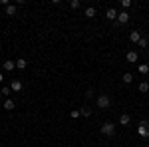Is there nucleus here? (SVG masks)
Listing matches in <instances>:
<instances>
[{
  "mask_svg": "<svg viewBox=\"0 0 149 147\" xmlns=\"http://www.w3.org/2000/svg\"><path fill=\"white\" fill-rule=\"evenodd\" d=\"M2 66H4V70H6V72H12V70L16 68V62H12V60H6Z\"/></svg>",
  "mask_w": 149,
  "mask_h": 147,
  "instance_id": "nucleus-10",
  "label": "nucleus"
},
{
  "mask_svg": "<svg viewBox=\"0 0 149 147\" xmlns=\"http://www.w3.org/2000/svg\"><path fill=\"white\" fill-rule=\"evenodd\" d=\"M100 131H102V135L111 137V135L115 133V123H111V121H105V123L100 127Z\"/></svg>",
  "mask_w": 149,
  "mask_h": 147,
  "instance_id": "nucleus-1",
  "label": "nucleus"
},
{
  "mask_svg": "<svg viewBox=\"0 0 149 147\" xmlns=\"http://www.w3.org/2000/svg\"><path fill=\"white\" fill-rule=\"evenodd\" d=\"M10 88H12V91H22V82L20 79H12Z\"/></svg>",
  "mask_w": 149,
  "mask_h": 147,
  "instance_id": "nucleus-9",
  "label": "nucleus"
},
{
  "mask_svg": "<svg viewBox=\"0 0 149 147\" xmlns=\"http://www.w3.org/2000/svg\"><path fill=\"white\" fill-rule=\"evenodd\" d=\"M26 66H28V62H26L24 58H20V60H16V68H18V70H26Z\"/></svg>",
  "mask_w": 149,
  "mask_h": 147,
  "instance_id": "nucleus-13",
  "label": "nucleus"
},
{
  "mask_svg": "<svg viewBox=\"0 0 149 147\" xmlns=\"http://www.w3.org/2000/svg\"><path fill=\"white\" fill-rule=\"evenodd\" d=\"M147 147H149V145H147Z\"/></svg>",
  "mask_w": 149,
  "mask_h": 147,
  "instance_id": "nucleus-25",
  "label": "nucleus"
},
{
  "mask_svg": "<svg viewBox=\"0 0 149 147\" xmlns=\"http://www.w3.org/2000/svg\"><path fill=\"white\" fill-rule=\"evenodd\" d=\"M80 115H81V113H80V109H76V111H70V117H72V119H78Z\"/></svg>",
  "mask_w": 149,
  "mask_h": 147,
  "instance_id": "nucleus-23",
  "label": "nucleus"
},
{
  "mask_svg": "<svg viewBox=\"0 0 149 147\" xmlns=\"http://www.w3.org/2000/svg\"><path fill=\"white\" fill-rule=\"evenodd\" d=\"M129 40H131L133 44H139V40H141V32H137V30L129 32Z\"/></svg>",
  "mask_w": 149,
  "mask_h": 147,
  "instance_id": "nucleus-5",
  "label": "nucleus"
},
{
  "mask_svg": "<svg viewBox=\"0 0 149 147\" xmlns=\"http://www.w3.org/2000/svg\"><path fill=\"white\" fill-rule=\"evenodd\" d=\"M123 84H131V82H133V76H131V74H129V72H125V74H123Z\"/></svg>",
  "mask_w": 149,
  "mask_h": 147,
  "instance_id": "nucleus-16",
  "label": "nucleus"
},
{
  "mask_svg": "<svg viewBox=\"0 0 149 147\" xmlns=\"http://www.w3.org/2000/svg\"><path fill=\"white\" fill-rule=\"evenodd\" d=\"M93 16H95V8L93 6H88L86 8V18H93Z\"/></svg>",
  "mask_w": 149,
  "mask_h": 147,
  "instance_id": "nucleus-15",
  "label": "nucleus"
},
{
  "mask_svg": "<svg viewBox=\"0 0 149 147\" xmlns=\"http://www.w3.org/2000/svg\"><path fill=\"white\" fill-rule=\"evenodd\" d=\"M129 12L127 10H121V12H117V24H127L129 22Z\"/></svg>",
  "mask_w": 149,
  "mask_h": 147,
  "instance_id": "nucleus-4",
  "label": "nucleus"
},
{
  "mask_svg": "<svg viewBox=\"0 0 149 147\" xmlns=\"http://www.w3.org/2000/svg\"><path fill=\"white\" fill-rule=\"evenodd\" d=\"M139 48H147V46H149V40H147V38H143V36H141V40H139Z\"/></svg>",
  "mask_w": 149,
  "mask_h": 147,
  "instance_id": "nucleus-18",
  "label": "nucleus"
},
{
  "mask_svg": "<svg viewBox=\"0 0 149 147\" xmlns=\"http://www.w3.org/2000/svg\"><path fill=\"white\" fill-rule=\"evenodd\" d=\"M80 113L84 115V117H90V115H92V109H90V107H81Z\"/></svg>",
  "mask_w": 149,
  "mask_h": 147,
  "instance_id": "nucleus-17",
  "label": "nucleus"
},
{
  "mask_svg": "<svg viewBox=\"0 0 149 147\" xmlns=\"http://www.w3.org/2000/svg\"><path fill=\"white\" fill-rule=\"evenodd\" d=\"M4 10H6V16H16V6L14 4H8Z\"/></svg>",
  "mask_w": 149,
  "mask_h": 147,
  "instance_id": "nucleus-12",
  "label": "nucleus"
},
{
  "mask_svg": "<svg viewBox=\"0 0 149 147\" xmlns=\"http://www.w3.org/2000/svg\"><path fill=\"white\" fill-rule=\"evenodd\" d=\"M2 82H4V76H2V72H0V84H2Z\"/></svg>",
  "mask_w": 149,
  "mask_h": 147,
  "instance_id": "nucleus-24",
  "label": "nucleus"
},
{
  "mask_svg": "<svg viewBox=\"0 0 149 147\" xmlns=\"http://www.w3.org/2000/svg\"><path fill=\"white\" fill-rule=\"evenodd\" d=\"M109 105H111V100H109V95L102 93V95L97 98V107H102V109H107Z\"/></svg>",
  "mask_w": 149,
  "mask_h": 147,
  "instance_id": "nucleus-2",
  "label": "nucleus"
},
{
  "mask_svg": "<svg viewBox=\"0 0 149 147\" xmlns=\"http://www.w3.org/2000/svg\"><path fill=\"white\" fill-rule=\"evenodd\" d=\"M139 74H149V64H141L139 66Z\"/></svg>",
  "mask_w": 149,
  "mask_h": 147,
  "instance_id": "nucleus-19",
  "label": "nucleus"
},
{
  "mask_svg": "<svg viewBox=\"0 0 149 147\" xmlns=\"http://www.w3.org/2000/svg\"><path fill=\"white\" fill-rule=\"evenodd\" d=\"M127 62H129V64H135V62H137V52H135V50H131V52H127Z\"/></svg>",
  "mask_w": 149,
  "mask_h": 147,
  "instance_id": "nucleus-6",
  "label": "nucleus"
},
{
  "mask_svg": "<svg viewBox=\"0 0 149 147\" xmlns=\"http://www.w3.org/2000/svg\"><path fill=\"white\" fill-rule=\"evenodd\" d=\"M14 107H16V103H14V100H10V98H6V100H4V109H6V111H12Z\"/></svg>",
  "mask_w": 149,
  "mask_h": 147,
  "instance_id": "nucleus-8",
  "label": "nucleus"
},
{
  "mask_svg": "<svg viewBox=\"0 0 149 147\" xmlns=\"http://www.w3.org/2000/svg\"><path fill=\"white\" fill-rule=\"evenodd\" d=\"M121 6H123V10L131 8V0H121Z\"/></svg>",
  "mask_w": 149,
  "mask_h": 147,
  "instance_id": "nucleus-22",
  "label": "nucleus"
},
{
  "mask_svg": "<svg viewBox=\"0 0 149 147\" xmlns=\"http://www.w3.org/2000/svg\"><path fill=\"white\" fill-rule=\"evenodd\" d=\"M105 18H107V20H117V10H115V8H107Z\"/></svg>",
  "mask_w": 149,
  "mask_h": 147,
  "instance_id": "nucleus-7",
  "label": "nucleus"
},
{
  "mask_svg": "<svg viewBox=\"0 0 149 147\" xmlns=\"http://www.w3.org/2000/svg\"><path fill=\"white\" fill-rule=\"evenodd\" d=\"M129 121H131V117L127 113H121L119 115V125H129Z\"/></svg>",
  "mask_w": 149,
  "mask_h": 147,
  "instance_id": "nucleus-11",
  "label": "nucleus"
},
{
  "mask_svg": "<svg viewBox=\"0 0 149 147\" xmlns=\"http://www.w3.org/2000/svg\"><path fill=\"white\" fill-rule=\"evenodd\" d=\"M10 93H12V88H10V86H4V88H2V95H6V98H8Z\"/></svg>",
  "mask_w": 149,
  "mask_h": 147,
  "instance_id": "nucleus-20",
  "label": "nucleus"
},
{
  "mask_svg": "<svg viewBox=\"0 0 149 147\" xmlns=\"http://www.w3.org/2000/svg\"><path fill=\"white\" fill-rule=\"evenodd\" d=\"M70 8H72V10L80 8V0H72V2H70Z\"/></svg>",
  "mask_w": 149,
  "mask_h": 147,
  "instance_id": "nucleus-21",
  "label": "nucleus"
},
{
  "mask_svg": "<svg viewBox=\"0 0 149 147\" xmlns=\"http://www.w3.org/2000/svg\"><path fill=\"white\" fill-rule=\"evenodd\" d=\"M139 91H141V93H147L149 91V82H141V84H139Z\"/></svg>",
  "mask_w": 149,
  "mask_h": 147,
  "instance_id": "nucleus-14",
  "label": "nucleus"
},
{
  "mask_svg": "<svg viewBox=\"0 0 149 147\" xmlns=\"http://www.w3.org/2000/svg\"><path fill=\"white\" fill-rule=\"evenodd\" d=\"M137 133H139L141 137H149V123H147V121H139Z\"/></svg>",
  "mask_w": 149,
  "mask_h": 147,
  "instance_id": "nucleus-3",
  "label": "nucleus"
}]
</instances>
